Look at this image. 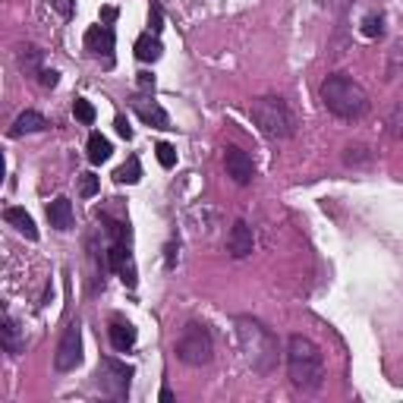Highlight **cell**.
I'll return each mask as SVG.
<instances>
[{"instance_id":"obj_1","label":"cell","mask_w":403,"mask_h":403,"mask_svg":"<svg viewBox=\"0 0 403 403\" xmlns=\"http://www.w3.org/2000/svg\"><path fill=\"white\" fill-rule=\"evenodd\" d=\"M321 101H325V108L331 110L334 117H341V120H363L372 108V101L365 95V88L359 86L356 79L343 76V73H334L321 82Z\"/></svg>"},{"instance_id":"obj_2","label":"cell","mask_w":403,"mask_h":403,"mask_svg":"<svg viewBox=\"0 0 403 403\" xmlns=\"http://www.w3.org/2000/svg\"><path fill=\"white\" fill-rule=\"evenodd\" d=\"M287 372L293 388L300 391H318L321 388V378H325V356L318 350L315 341L293 334L287 343Z\"/></svg>"},{"instance_id":"obj_3","label":"cell","mask_w":403,"mask_h":403,"mask_svg":"<svg viewBox=\"0 0 403 403\" xmlns=\"http://www.w3.org/2000/svg\"><path fill=\"white\" fill-rule=\"evenodd\" d=\"M236 334H240V347H243V356L246 363L256 369L258 375H268L278 363V343H274L271 331L262 328L258 321L252 318H240L236 321Z\"/></svg>"},{"instance_id":"obj_4","label":"cell","mask_w":403,"mask_h":403,"mask_svg":"<svg viewBox=\"0 0 403 403\" xmlns=\"http://www.w3.org/2000/svg\"><path fill=\"white\" fill-rule=\"evenodd\" d=\"M256 126L268 136V139H290L296 132V117L293 110L287 108L284 98H274V95H265V98H256L252 108H249Z\"/></svg>"},{"instance_id":"obj_5","label":"cell","mask_w":403,"mask_h":403,"mask_svg":"<svg viewBox=\"0 0 403 403\" xmlns=\"http://www.w3.org/2000/svg\"><path fill=\"white\" fill-rule=\"evenodd\" d=\"M211 353H215V347H211L208 328L199 325V321H189V325L183 328V334H180V341H177L180 363H186V365H208L211 363Z\"/></svg>"},{"instance_id":"obj_6","label":"cell","mask_w":403,"mask_h":403,"mask_svg":"<svg viewBox=\"0 0 403 403\" xmlns=\"http://www.w3.org/2000/svg\"><path fill=\"white\" fill-rule=\"evenodd\" d=\"M132 365L126 363H117V359L104 356L98 365V384L101 391L108 397H114V400H126V394H130V378H132Z\"/></svg>"},{"instance_id":"obj_7","label":"cell","mask_w":403,"mask_h":403,"mask_svg":"<svg viewBox=\"0 0 403 403\" xmlns=\"http://www.w3.org/2000/svg\"><path fill=\"white\" fill-rule=\"evenodd\" d=\"M79 363H82V325H79V321H70L60 337V343H57L54 365L60 372H73Z\"/></svg>"},{"instance_id":"obj_8","label":"cell","mask_w":403,"mask_h":403,"mask_svg":"<svg viewBox=\"0 0 403 403\" xmlns=\"http://www.w3.org/2000/svg\"><path fill=\"white\" fill-rule=\"evenodd\" d=\"M224 167H227V177H233V183H240V186L252 183V177H256L252 158H249L243 148H236V145H230L224 151Z\"/></svg>"},{"instance_id":"obj_9","label":"cell","mask_w":403,"mask_h":403,"mask_svg":"<svg viewBox=\"0 0 403 403\" xmlns=\"http://www.w3.org/2000/svg\"><path fill=\"white\" fill-rule=\"evenodd\" d=\"M86 51L92 57H104V63H114V32L110 25H92L86 32Z\"/></svg>"},{"instance_id":"obj_10","label":"cell","mask_w":403,"mask_h":403,"mask_svg":"<svg viewBox=\"0 0 403 403\" xmlns=\"http://www.w3.org/2000/svg\"><path fill=\"white\" fill-rule=\"evenodd\" d=\"M252 249H256V236H252V227L246 221H233L230 233H227V252L233 258H246L252 256Z\"/></svg>"},{"instance_id":"obj_11","label":"cell","mask_w":403,"mask_h":403,"mask_svg":"<svg viewBox=\"0 0 403 403\" xmlns=\"http://www.w3.org/2000/svg\"><path fill=\"white\" fill-rule=\"evenodd\" d=\"M132 110L139 114L142 123L155 126V130H171V117H167V110H164L158 101H151V98H136V101H132Z\"/></svg>"},{"instance_id":"obj_12","label":"cell","mask_w":403,"mask_h":403,"mask_svg":"<svg viewBox=\"0 0 403 403\" xmlns=\"http://www.w3.org/2000/svg\"><path fill=\"white\" fill-rule=\"evenodd\" d=\"M47 221H51V227L60 233L73 230V202L66 199V195H57L51 205H47Z\"/></svg>"},{"instance_id":"obj_13","label":"cell","mask_w":403,"mask_h":403,"mask_svg":"<svg viewBox=\"0 0 403 403\" xmlns=\"http://www.w3.org/2000/svg\"><path fill=\"white\" fill-rule=\"evenodd\" d=\"M3 221H7L10 227H16V230L23 233L25 240H38V227H35V221H32V215L25 208H7L3 211Z\"/></svg>"},{"instance_id":"obj_14","label":"cell","mask_w":403,"mask_h":403,"mask_svg":"<svg viewBox=\"0 0 403 403\" xmlns=\"http://www.w3.org/2000/svg\"><path fill=\"white\" fill-rule=\"evenodd\" d=\"M47 120L38 114V110H25V114H19L16 117V123H13V130H10V136L13 139H19V136H25V132H41V130H47Z\"/></svg>"},{"instance_id":"obj_15","label":"cell","mask_w":403,"mask_h":403,"mask_svg":"<svg viewBox=\"0 0 403 403\" xmlns=\"http://www.w3.org/2000/svg\"><path fill=\"white\" fill-rule=\"evenodd\" d=\"M108 334H110L114 350H120V353H126V350L136 347V328H132L130 321H110Z\"/></svg>"},{"instance_id":"obj_16","label":"cell","mask_w":403,"mask_h":403,"mask_svg":"<svg viewBox=\"0 0 403 403\" xmlns=\"http://www.w3.org/2000/svg\"><path fill=\"white\" fill-rule=\"evenodd\" d=\"M161 54H164V45L155 32H148V35H142V38L136 41V57H139L142 63H155Z\"/></svg>"},{"instance_id":"obj_17","label":"cell","mask_w":403,"mask_h":403,"mask_svg":"<svg viewBox=\"0 0 403 403\" xmlns=\"http://www.w3.org/2000/svg\"><path fill=\"white\" fill-rule=\"evenodd\" d=\"M110 151H114V148H110V142L104 139L101 132H92V136H88V161L92 164H104L110 158Z\"/></svg>"},{"instance_id":"obj_18","label":"cell","mask_w":403,"mask_h":403,"mask_svg":"<svg viewBox=\"0 0 403 403\" xmlns=\"http://www.w3.org/2000/svg\"><path fill=\"white\" fill-rule=\"evenodd\" d=\"M0 334H3V350H7L10 356H19V353H23V343H19V331H16V321L10 315H3Z\"/></svg>"},{"instance_id":"obj_19","label":"cell","mask_w":403,"mask_h":403,"mask_svg":"<svg viewBox=\"0 0 403 403\" xmlns=\"http://www.w3.org/2000/svg\"><path fill=\"white\" fill-rule=\"evenodd\" d=\"M114 180L117 183H139L142 180V164H139V158H126V164H120L114 171Z\"/></svg>"},{"instance_id":"obj_20","label":"cell","mask_w":403,"mask_h":403,"mask_svg":"<svg viewBox=\"0 0 403 403\" xmlns=\"http://www.w3.org/2000/svg\"><path fill=\"white\" fill-rule=\"evenodd\" d=\"M73 117H76L79 123L92 126V123H95V108H92V101H86V98H76V101H73Z\"/></svg>"},{"instance_id":"obj_21","label":"cell","mask_w":403,"mask_h":403,"mask_svg":"<svg viewBox=\"0 0 403 403\" xmlns=\"http://www.w3.org/2000/svg\"><path fill=\"white\" fill-rule=\"evenodd\" d=\"M155 155H158V161H161V167H173V164H177V148H173L171 142H158Z\"/></svg>"},{"instance_id":"obj_22","label":"cell","mask_w":403,"mask_h":403,"mask_svg":"<svg viewBox=\"0 0 403 403\" xmlns=\"http://www.w3.org/2000/svg\"><path fill=\"white\" fill-rule=\"evenodd\" d=\"M98 177H95V173H82V177H79V195H86V199H92L95 193H98Z\"/></svg>"},{"instance_id":"obj_23","label":"cell","mask_w":403,"mask_h":403,"mask_svg":"<svg viewBox=\"0 0 403 403\" xmlns=\"http://www.w3.org/2000/svg\"><path fill=\"white\" fill-rule=\"evenodd\" d=\"M381 32H384L381 16H365V19H363V35H369V38H378Z\"/></svg>"},{"instance_id":"obj_24","label":"cell","mask_w":403,"mask_h":403,"mask_svg":"<svg viewBox=\"0 0 403 403\" xmlns=\"http://www.w3.org/2000/svg\"><path fill=\"white\" fill-rule=\"evenodd\" d=\"M148 25H151V32H161L164 29V13H161V7L158 3H151V10H148Z\"/></svg>"},{"instance_id":"obj_25","label":"cell","mask_w":403,"mask_h":403,"mask_svg":"<svg viewBox=\"0 0 403 403\" xmlns=\"http://www.w3.org/2000/svg\"><path fill=\"white\" fill-rule=\"evenodd\" d=\"M38 60H41V51H35V47H25L23 57H19V66H23V70L29 66V70H32V66H38Z\"/></svg>"},{"instance_id":"obj_26","label":"cell","mask_w":403,"mask_h":403,"mask_svg":"<svg viewBox=\"0 0 403 403\" xmlns=\"http://www.w3.org/2000/svg\"><path fill=\"white\" fill-rule=\"evenodd\" d=\"M114 126H117V132H120L123 139H132V130H130V123H126V117H117Z\"/></svg>"},{"instance_id":"obj_27","label":"cell","mask_w":403,"mask_h":403,"mask_svg":"<svg viewBox=\"0 0 403 403\" xmlns=\"http://www.w3.org/2000/svg\"><path fill=\"white\" fill-rule=\"evenodd\" d=\"M38 76H41V86H45V88H54L57 86V73L54 70H41Z\"/></svg>"},{"instance_id":"obj_28","label":"cell","mask_w":403,"mask_h":403,"mask_svg":"<svg viewBox=\"0 0 403 403\" xmlns=\"http://www.w3.org/2000/svg\"><path fill=\"white\" fill-rule=\"evenodd\" d=\"M139 88L142 92H151L155 88V76L151 73H139Z\"/></svg>"},{"instance_id":"obj_29","label":"cell","mask_w":403,"mask_h":403,"mask_svg":"<svg viewBox=\"0 0 403 403\" xmlns=\"http://www.w3.org/2000/svg\"><path fill=\"white\" fill-rule=\"evenodd\" d=\"M54 7L60 10L63 16H70V10H73V0H54Z\"/></svg>"},{"instance_id":"obj_30","label":"cell","mask_w":403,"mask_h":403,"mask_svg":"<svg viewBox=\"0 0 403 403\" xmlns=\"http://www.w3.org/2000/svg\"><path fill=\"white\" fill-rule=\"evenodd\" d=\"M101 19H104V23H114V19H117V10L114 7H104V10H101Z\"/></svg>"},{"instance_id":"obj_31","label":"cell","mask_w":403,"mask_h":403,"mask_svg":"<svg viewBox=\"0 0 403 403\" xmlns=\"http://www.w3.org/2000/svg\"><path fill=\"white\" fill-rule=\"evenodd\" d=\"M161 403H173V391H171V388H164V391H161Z\"/></svg>"}]
</instances>
